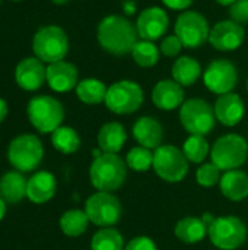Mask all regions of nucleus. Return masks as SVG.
<instances>
[{
  "mask_svg": "<svg viewBox=\"0 0 248 250\" xmlns=\"http://www.w3.org/2000/svg\"><path fill=\"white\" fill-rule=\"evenodd\" d=\"M15 81L25 91H37L47 81V67L38 57H26L16 66Z\"/></svg>",
  "mask_w": 248,
  "mask_h": 250,
  "instance_id": "dca6fc26",
  "label": "nucleus"
},
{
  "mask_svg": "<svg viewBox=\"0 0 248 250\" xmlns=\"http://www.w3.org/2000/svg\"><path fill=\"white\" fill-rule=\"evenodd\" d=\"M222 195L234 202L244 201L248 196V174L241 170L225 171L219 182Z\"/></svg>",
  "mask_w": 248,
  "mask_h": 250,
  "instance_id": "5701e85b",
  "label": "nucleus"
},
{
  "mask_svg": "<svg viewBox=\"0 0 248 250\" xmlns=\"http://www.w3.org/2000/svg\"><path fill=\"white\" fill-rule=\"evenodd\" d=\"M12 1H20V0H12Z\"/></svg>",
  "mask_w": 248,
  "mask_h": 250,
  "instance_id": "37998d69",
  "label": "nucleus"
},
{
  "mask_svg": "<svg viewBox=\"0 0 248 250\" xmlns=\"http://www.w3.org/2000/svg\"><path fill=\"white\" fill-rule=\"evenodd\" d=\"M143 89L133 81H118L108 86L105 105L115 114H132L143 104Z\"/></svg>",
  "mask_w": 248,
  "mask_h": 250,
  "instance_id": "9d476101",
  "label": "nucleus"
},
{
  "mask_svg": "<svg viewBox=\"0 0 248 250\" xmlns=\"http://www.w3.org/2000/svg\"><path fill=\"white\" fill-rule=\"evenodd\" d=\"M127 141V132L118 122L105 123L98 132L99 149L105 154H117L123 149Z\"/></svg>",
  "mask_w": 248,
  "mask_h": 250,
  "instance_id": "4be33fe9",
  "label": "nucleus"
},
{
  "mask_svg": "<svg viewBox=\"0 0 248 250\" xmlns=\"http://www.w3.org/2000/svg\"><path fill=\"white\" fill-rule=\"evenodd\" d=\"M124 239L114 227L98 230L91 240V250H124Z\"/></svg>",
  "mask_w": 248,
  "mask_h": 250,
  "instance_id": "c85d7f7f",
  "label": "nucleus"
},
{
  "mask_svg": "<svg viewBox=\"0 0 248 250\" xmlns=\"http://www.w3.org/2000/svg\"><path fill=\"white\" fill-rule=\"evenodd\" d=\"M213 110H215L216 120L228 127L237 126L244 119V114H246L244 101L235 92L219 95V98L215 103Z\"/></svg>",
  "mask_w": 248,
  "mask_h": 250,
  "instance_id": "a211bd4d",
  "label": "nucleus"
},
{
  "mask_svg": "<svg viewBox=\"0 0 248 250\" xmlns=\"http://www.w3.org/2000/svg\"><path fill=\"white\" fill-rule=\"evenodd\" d=\"M203 82L209 91L218 95L232 92L238 82V72L232 62L218 59L209 63L203 73Z\"/></svg>",
  "mask_w": 248,
  "mask_h": 250,
  "instance_id": "ddd939ff",
  "label": "nucleus"
},
{
  "mask_svg": "<svg viewBox=\"0 0 248 250\" xmlns=\"http://www.w3.org/2000/svg\"><path fill=\"white\" fill-rule=\"evenodd\" d=\"M180 122L190 135L206 136L216 125L213 107L202 98H190L180 108Z\"/></svg>",
  "mask_w": 248,
  "mask_h": 250,
  "instance_id": "423d86ee",
  "label": "nucleus"
},
{
  "mask_svg": "<svg viewBox=\"0 0 248 250\" xmlns=\"http://www.w3.org/2000/svg\"><path fill=\"white\" fill-rule=\"evenodd\" d=\"M183 154L190 163L200 164L206 160V157L210 154L209 142L202 135H190L183 145Z\"/></svg>",
  "mask_w": 248,
  "mask_h": 250,
  "instance_id": "7c9ffc66",
  "label": "nucleus"
},
{
  "mask_svg": "<svg viewBox=\"0 0 248 250\" xmlns=\"http://www.w3.org/2000/svg\"><path fill=\"white\" fill-rule=\"evenodd\" d=\"M175 35L187 48H199L209 41L210 28L206 18L194 10H184L175 22Z\"/></svg>",
  "mask_w": 248,
  "mask_h": 250,
  "instance_id": "f8f14e48",
  "label": "nucleus"
},
{
  "mask_svg": "<svg viewBox=\"0 0 248 250\" xmlns=\"http://www.w3.org/2000/svg\"><path fill=\"white\" fill-rule=\"evenodd\" d=\"M221 173H222V170L218 166H215L213 163H206L197 168L196 180L203 188H212L221 182V177H222Z\"/></svg>",
  "mask_w": 248,
  "mask_h": 250,
  "instance_id": "72a5a7b5",
  "label": "nucleus"
},
{
  "mask_svg": "<svg viewBox=\"0 0 248 250\" xmlns=\"http://www.w3.org/2000/svg\"><path fill=\"white\" fill-rule=\"evenodd\" d=\"M209 231V227L199 217H184L181 218L174 229V233L178 240L187 245H194L202 242Z\"/></svg>",
  "mask_w": 248,
  "mask_h": 250,
  "instance_id": "393cba45",
  "label": "nucleus"
},
{
  "mask_svg": "<svg viewBox=\"0 0 248 250\" xmlns=\"http://www.w3.org/2000/svg\"><path fill=\"white\" fill-rule=\"evenodd\" d=\"M44 157V148L41 141L31 133L16 136L7 149L9 163L16 171H32L35 170Z\"/></svg>",
  "mask_w": 248,
  "mask_h": 250,
  "instance_id": "0eeeda50",
  "label": "nucleus"
},
{
  "mask_svg": "<svg viewBox=\"0 0 248 250\" xmlns=\"http://www.w3.org/2000/svg\"><path fill=\"white\" fill-rule=\"evenodd\" d=\"M85 212L89 221L101 229L115 226L123 215L121 202L111 192H96L88 198Z\"/></svg>",
  "mask_w": 248,
  "mask_h": 250,
  "instance_id": "9b49d317",
  "label": "nucleus"
},
{
  "mask_svg": "<svg viewBox=\"0 0 248 250\" xmlns=\"http://www.w3.org/2000/svg\"><path fill=\"white\" fill-rule=\"evenodd\" d=\"M107 91H108V88L105 86V83L99 79H95V78L83 79L76 86L77 98L82 103L89 104V105L104 103L105 97H107Z\"/></svg>",
  "mask_w": 248,
  "mask_h": 250,
  "instance_id": "bb28decb",
  "label": "nucleus"
},
{
  "mask_svg": "<svg viewBox=\"0 0 248 250\" xmlns=\"http://www.w3.org/2000/svg\"><path fill=\"white\" fill-rule=\"evenodd\" d=\"M7 111H9V108H7V103H6L3 98H0V123L6 119Z\"/></svg>",
  "mask_w": 248,
  "mask_h": 250,
  "instance_id": "58836bf2",
  "label": "nucleus"
},
{
  "mask_svg": "<svg viewBox=\"0 0 248 250\" xmlns=\"http://www.w3.org/2000/svg\"><path fill=\"white\" fill-rule=\"evenodd\" d=\"M153 170L164 182L178 183L189 173V160L174 145H161L153 152Z\"/></svg>",
  "mask_w": 248,
  "mask_h": 250,
  "instance_id": "1a4fd4ad",
  "label": "nucleus"
},
{
  "mask_svg": "<svg viewBox=\"0 0 248 250\" xmlns=\"http://www.w3.org/2000/svg\"><path fill=\"white\" fill-rule=\"evenodd\" d=\"M162 3L172 10H186L191 6L193 0H162Z\"/></svg>",
  "mask_w": 248,
  "mask_h": 250,
  "instance_id": "4c0bfd02",
  "label": "nucleus"
},
{
  "mask_svg": "<svg viewBox=\"0 0 248 250\" xmlns=\"http://www.w3.org/2000/svg\"><path fill=\"white\" fill-rule=\"evenodd\" d=\"M209 239L215 248L221 250H235L241 248L247 239L246 224L235 215L215 218L209 226Z\"/></svg>",
  "mask_w": 248,
  "mask_h": 250,
  "instance_id": "6e6552de",
  "label": "nucleus"
},
{
  "mask_svg": "<svg viewBox=\"0 0 248 250\" xmlns=\"http://www.w3.org/2000/svg\"><path fill=\"white\" fill-rule=\"evenodd\" d=\"M246 40V31L241 23L229 21H221L218 22L212 29L209 35V42L213 48L219 51H232L243 45Z\"/></svg>",
  "mask_w": 248,
  "mask_h": 250,
  "instance_id": "2eb2a0df",
  "label": "nucleus"
},
{
  "mask_svg": "<svg viewBox=\"0 0 248 250\" xmlns=\"http://www.w3.org/2000/svg\"><path fill=\"white\" fill-rule=\"evenodd\" d=\"M216 3H219V4H222V6H231L232 3H235L237 0H215Z\"/></svg>",
  "mask_w": 248,
  "mask_h": 250,
  "instance_id": "a19ab883",
  "label": "nucleus"
},
{
  "mask_svg": "<svg viewBox=\"0 0 248 250\" xmlns=\"http://www.w3.org/2000/svg\"><path fill=\"white\" fill-rule=\"evenodd\" d=\"M79 72L73 63L60 60L48 64L47 67V82L50 88L56 92H69L77 86Z\"/></svg>",
  "mask_w": 248,
  "mask_h": 250,
  "instance_id": "f3484780",
  "label": "nucleus"
},
{
  "mask_svg": "<svg viewBox=\"0 0 248 250\" xmlns=\"http://www.w3.org/2000/svg\"><path fill=\"white\" fill-rule=\"evenodd\" d=\"M26 188L28 180L20 171H7L0 179V198L9 205H15L26 196Z\"/></svg>",
  "mask_w": 248,
  "mask_h": 250,
  "instance_id": "b1692460",
  "label": "nucleus"
},
{
  "mask_svg": "<svg viewBox=\"0 0 248 250\" xmlns=\"http://www.w3.org/2000/svg\"><path fill=\"white\" fill-rule=\"evenodd\" d=\"M54 4H64V3H67L69 0H51Z\"/></svg>",
  "mask_w": 248,
  "mask_h": 250,
  "instance_id": "79ce46f5",
  "label": "nucleus"
},
{
  "mask_svg": "<svg viewBox=\"0 0 248 250\" xmlns=\"http://www.w3.org/2000/svg\"><path fill=\"white\" fill-rule=\"evenodd\" d=\"M126 164L133 171H148L153 167V152L145 146H134L126 155Z\"/></svg>",
  "mask_w": 248,
  "mask_h": 250,
  "instance_id": "473e14b6",
  "label": "nucleus"
},
{
  "mask_svg": "<svg viewBox=\"0 0 248 250\" xmlns=\"http://www.w3.org/2000/svg\"><path fill=\"white\" fill-rule=\"evenodd\" d=\"M229 16L237 23L248 22V0H237L229 6Z\"/></svg>",
  "mask_w": 248,
  "mask_h": 250,
  "instance_id": "c9c22d12",
  "label": "nucleus"
},
{
  "mask_svg": "<svg viewBox=\"0 0 248 250\" xmlns=\"http://www.w3.org/2000/svg\"><path fill=\"white\" fill-rule=\"evenodd\" d=\"M28 119L39 133H53L64 120V108L58 100L50 95L34 97L28 103Z\"/></svg>",
  "mask_w": 248,
  "mask_h": 250,
  "instance_id": "7ed1b4c3",
  "label": "nucleus"
},
{
  "mask_svg": "<svg viewBox=\"0 0 248 250\" xmlns=\"http://www.w3.org/2000/svg\"><path fill=\"white\" fill-rule=\"evenodd\" d=\"M130 54L136 64H139L140 67H152L158 63L161 51L152 41L140 40L137 41Z\"/></svg>",
  "mask_w": 248,
  "mask_h": 250,
  "instance_id": "2f4dec72",
  "label": "nucleus"
},
{
  "mask_svg": "<svg viewBox=\"0 0 248 250\" xmlns=\"http://www.w3.org/2000/svg\"><path fill=\"white\" fill-rule=\"evenodd\" d=\"M133 136L140 146H145L148 149H156L162 145L164 127L155 117L143 116L137 119L133 125Z\"/></svg>",
  "mask_w": 248,
  "mask_h": 250,
  "instance_id": "aec40b11",
  "label": "nucleus"
},
{
  "mask_svg": "<svg viewBox=\"0 0 248 250\" xmlns=\"http://www.w3.org/2000/svg\"><path fill=\"white\" fill-rule=\"evenodd\" d=\"M6 202L0 198V221L3 220V217H4V214H6Z\"/></svg>",
  "mask_w": 248,
  "mask_h": 250,
  "instance_id": "ea45409f",
  "label": "nucleus"
},
{
  "mask_svg": "<svg viewBox=\"0 0 248 250\" xmlns=\"http://www.w3.org/2000/svg\"><path fill=\"white\" fill-rule=\"evenodd\" d=\"M51 144L61 154H73L80 146V138L73 127L60 126L51 133Z\"/></svg>",
  "mask_w": 248,
  "mask_h": 250,
  "instance_id": "c756f323",
  "label": "nucleus"
},
{
  "mask_svg": "<svg viewBox=\"0 0 248 250\" xmlns=\"http://www.w3.org/2000/svg\"><path fill=\"white\" fill-rule=\"evenodd\" d=\"M183 47L184 45L177 35H168L162 40V42L159 45V51H161V54H164L167 57H177Z\"/></svg>",
  "mask_w": 248,
  "mask_h": 250,
  "instance_id": "f704fd0d",
  "label": "nucleus"
},
{
  "mask_svg": "<svg viewBox=\"0 0 248 250\" xmlns=\"http://www.w3.org/2000/svg\"><path fill=\"white\" fill-rule=\"evenodd\" d=\"M99 45L114 56H126L132 53L139 41L136 23L120 15L105 16L96 31Z\"/></svg>",
  "mask_w": 248,
  "mask_h": 250,
  "instance_id": "f257e3e1",
  "label": "nucleus"
},
{
  "mask_svg": "<svg viewBox=\"0 0 248 250\" xmlns=\"http://www.w3.org/2000/svg\"><path fill=\"white\" fill-rule=\"evenodd\" d=\"M57 189L56 177L48 171H38L28 180L26 196L32 204L41 205L48 202Z\"/></svg>",
  "mask_w": 248,
  "mask_h": 250,
  "instance_id": "412c9836",
  "label": "nucleus"
},
{
  "mask_svg": "<svg viewBox=\"0 0 248 250\" xmlns=\"http://www.w3.org/2000/svg\"><path fill=\"white\" fill-rule=\"evenodd\" d=\"M0 1H1V0H0Z\"/></svg>",
  "mask_w": 248,
  "mask_h": 250,
  "instance_id": "a18cd8bd",
  "label": "nucleus"
},
{
  "mask_svg": "<svg viewBox=\"0 0 248 250\" xmlns=\"http://www.w3.org/2000/svg\"><path fill=\"white\" fill-rule=\"evenodd\" d=\"M247 89H248V81H247Z\"/></svg>",
  "mask_w": 248,
  "mask_h": 250,
  "instance_id": "c03bdc74",
  "label": "nucleus"
},
{
  "mask_svg": "<svg viewBox=\"0 0 248 250\" xmlns=\"http://www.w3.org/2000/svg\"><path fill=\"white\" fill-rule=\"evenodd\" d=\"M124 250H158V248L152 239L146 236H137L127 243Z\"/></svg>",
  "mask_w": 248,
  "mask_h": 250,
  "instance_id": "e433bc0d",
  "label": "nucleus"
},
{
  "mask_svg": "<svg viewBox=\"0 0 248 250\" xmlns=\"http://www.w3.org/2000/svg\"><path fill=\"white\" fill-rule=\"evenodd\" d=\"M212 163L222 171L238 170L248 157V142L237 133L221 136L210 149Z\"/></svg>",
  "mask_w": 248,
  "mask_h": 250,
  "instance_id": "39448f33",
  "label": "nucleus"
},
{
  "mask_svg": "<svg viewBox=\"0 0 248 250\" xmlns=\"http://www.w3.org/2000/svg\"><path fill=\"white\" fill-rule=\"evenodd\" d=\"M202 75L200 63L189 56L178 57L172 64V79L178 82L181 86L194 85Z\"/></svg>",
  "mask_w": 248,
  "mask_h": 250,
  "instance_id": "a878e982",
  "label": "nucleus"
},
{
  "mask_svg": "<svg viewBox=\"0 0 248 250\" xmlns=\"http://www.w3.org/2000/svg\"><path fill=\"white\" fill-rule=\"evenodd\" d=\"M89 218L85 211L80 209H70L66 211L60 218V229L69 237H79L82 236L89 226Z\"/></svg>",
  "mask_w": 248,
  "mask_h": 250,
  "instance_id": "cd10ccee",
  "label": "nucleus"
},
{
  "mask_svg": "<svg viewBox=\"0 0 248 250\" xmlns=\"http://www.w3.org/2000/svg\"><path fill=\"white\" fill-rule=\"evenodd\" d=\"M32 50L42 63H56L66 57L69 40L63 28L57 25L42 26L32 40Z\"/></svg>",
  "mask_w": 248,
  "mask_h": 250,
  "instance_id": "20e7f679",
  "label": "nucleus"
},
{
  "mask_svg": "<svg viewBox=\"0 0 248 250\" xmlns=\"http://www.w3.org/2000/svg\"><path fill=\"white\" fill-rule=\"evenodd\" d=\"M184 97L186 94L183 86L174 79L159 81L152 91V103L159 110L165 111H171L177 107H181L184 104Z\"/></svg>",
  "mask_w": 248,
  "mask_h": 250,
  "instance_id": "6ab92c4d",
  "label": "nucleus"
},
{
  "mask_svg": "<svg viewBox=\"0 0 248 250\" xmlns=\"http://www.w3.org/2000/svg\"><path fill=\"white\" fill-rule=\"evenodd\" d=\"M127 168L126 160L120 158L117 154L102 152L99 157L94 158L91 164V183L98 192H114L124 185Z\"/></svg>",
  "mask_w": 248,
  "mask_h": 250,
  "instance_id": "f03ea898",
  "label": "nucleus"
},
{
  "mask_svg": "<svg viewBox=\"0 0 248 250\" xmlns=\"http://www.w3.org/2000/svg\"><path fill=\"white\" fill-rule=\"evenodd\" d=\"M170 26V19L162 7L152 6L140 12L136 21V29L142 40L156 41L159 40Z\"/></svg>",
  "mask_w": 248,
  "mask_h": 250,
  "instance_id": "4468645a",
  "label": "nucleus"
}]
</instances>
